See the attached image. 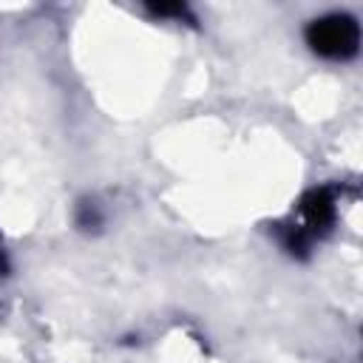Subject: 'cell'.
I'll use <instances>...</instances> for the list:
<instances>
[{"label":"cell","instance_id":"cell-2","mask_svg":"<svg viewBox=\"0 0 363 363\" xmlns=\"http://www.w3.org/2000/svg\"><path fill=\"white\" fill-rule=\"evenodd\" d=\"M337 221V196L332 187H312L301 204H298V218L292 221L312 244L323 238Z\"/></svg>","mask_w":363,"mask_h":363},{"label":"cell","instance_id":"cell-1","mask_svg":"<svg viewBox=\"0 0 363 363\" xmlns=\"http://www.w3.org/2000/svg\"><path fill=\"white\" fill-rule=\"evenodd\" d=\"M303 37H306V45L312 54L332 60V62H346L360 48V26L346 11H332V14L315 17L306 26Z\"/></svg>","mask_w":363,"mask_h":363},{"label":"cell","instance_id":"cell-3","mask_svg":"<svg viewBox=\"0 0 363 363\" xmlns=\"http://www.w3.org/2000/svg\"><path fill=\"white\" fill-rule=\"evenodd\" d=\"M102 221H105V216H102V207L96 201H82L77 207V227L96 230V227H102Z\"/></svg>","mask_w":363,"mask_h":363},{"label":"cell","instance_id":"cell-4","mask_svg":"<svg viewBox=\"0 0 363 363\" xmlns=\"http://www.w3.org/2000/svg\"><path fill=\"white\" fill-rule=\"evenodd\" d=\"M3 267H6V261H3V250H0V275H3Z\"/></svg>","mask_w":363,"mask_h":363}]
</instances>
